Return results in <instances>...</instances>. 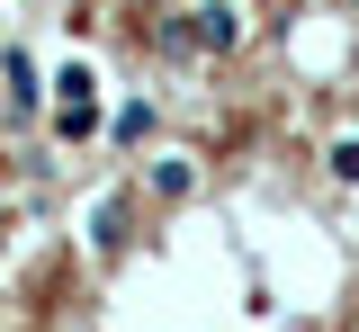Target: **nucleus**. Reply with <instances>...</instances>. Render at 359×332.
Listing matches in <instances>:
<instances>
[{
    "mask_svg": "<svg viewBox=\"0 0 359 332\" xmlns=\"http://www.w3.org/2000/svg\"><path fill=\"white\" fill-rule=\"evenodd\" d=\"M153 54H171V63H189V54H198V27H189V9L153 27Z\"/></svg>",
    "mask_w": 359,
    "mask_h": 332,
    "instance_id": "6",
    "label": "nucleus"
},
{
    "mask_svg": "<svg viewBox=\"0 0 359 332\" xmlns=\"http://www.w3.org/2000/svg\"><path fill=\"white\" fill-rule=\"evenodd\" d=\"M126 234H135V198H99L90 207V242L99 251H126Z\"/></svg>",
    "mask_w": 359,
    "mask_h": 332,
    "instance_id": "2",
    "label": "nucleus"
},
{
    "mask_svg": "<svg viewBox=\"0 0 359 332\" xmlns=\"http://www.w3.org/2000/svg\"><path fill=\"white\" fill-rule=\"evenodd\" d=\"M54 135H63V144L99 135V99H63V108H54Z\"/></svg>",
    "mask_w": 359,
    "mask_h": 332,
    "instance_id": "5",
    "label": "nucleus"
},
{
    "mask_svg": "<svg viewBox=\"0 0 359 332\" xmlns=\"http://www.w3.org/2000/svg\"><path fill=\"white\" fill-rule=\"evenodd\" d=\"M332 180H341V189H359V135L332 144Z\"/></svg>",
    "mask_w": 359,
    "mask_h": 332,
    "instance_id": "8",
    "label": "nucleus"
},
{
    "mask_svg": "<svg viewBox=\"0 0 359 332\" xmlns=\"http://www.w3.org/2000/svg\"><path fill=\"white\" fill-rule=\"evenodd\" d=\"M189 27H198V54H233L243 46V9H233V0H198Z\"/></svg>",
    "mask_w": 359,
    "mask_h": 332,
    "instance_id": "1",
    "label": "nucleus"
},
{
    "mask_svg": "<svg viewBox=\"0 0 359 332\" xmlns=\"http://www.w3.org/2000/svg\"><path fill=\"white\" fill-rule=\"evenodd\" d=\"M0 72H9V108H18V117H36V63H27V54H9V63H0Z\"/></svg>",
    "mask_w": 359,
    "mask_h": 332,
    "instance_id": "4",
    "label": "nucleus"
},
{
    "mask_svg": "<svg viewBox=\"0 0 359 332\" xmlns=\"http://www.w3.org/2000/svg\"><path fill=\"white\" fill-rule=\"evenodd\" d=\"M153 135V108H144V99H135V108H117V144H144Z\"/></svg>",
    "mask_w": 359,
    "mask_h": 332,
    "instance_id": "7",
    "label": "nucleus"
},
{
    "mask_svg": "<svg viewBox=\"0 0 359 332\" xmlns=\"http://www.w3.org/2000/svg\"><path fill=\"white\" fill-rule=\"evenodd\" d=\"M144 189H153V198H189V189H198V171H189L180 153H162V162L144 171Z\"/></svg>",
    "mask_w": 359,
    "mask_h": 332,
    "instance_id": "3",
    "label": "nucleus"
}]
</instances>
